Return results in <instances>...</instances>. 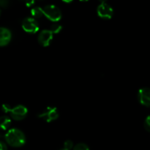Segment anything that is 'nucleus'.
Returning <instances> with one entry per match:
<instances>
[{"mask_svg": "<svg viewBox=\"0 0 150 150\" xmlns=\"http://www.w3.org/2000/svg\"><path fill=\"white\" fill-rule=\"evenodd\" d=\"M7 143L13 147H21L26 143V137L21 130L17 128L10 129L4 136Z\"/></svg>", "mask_w": 150, "mask_h": 150, "instance_id": "f257e3e1", "label": "nucleus"}, {"mask_svg": "<svg viewBox=\"0 0 150 150\" xmlns=\"http://www.w3.org/2000/svg\"><path fill=\"white\" fill-rule=\"evenodd\" d=\"M43 15L53 22H57L61 19L62 12L59 7L54 4L46 5L42 8Z\"/></svg>", "mask_w": 150, "mask_h": 150, "instance_id": "f03ea898", "label": "nucleus"}, {"mask_svg": "<svg viewBox=\"0 0 150 150\" xmlns=\"http://www.w3.org/2000/svg\"><path fill=\"white\" fill-rule=\"evenodd\" d=\"M97 13L99 17L103 19H111L114 15V10L112 7L106 1H101L97 8Z\"/></svg>", "mask_w": 150, "mask_h": 150, "instance_id": "7ed1b4c3", "label": "nucleus"}, {"mask_svg": "<svg viewBox=\"0 0 150 150\" xmlns=\"http://www.w3.org/2000/svg\"><path fill=\"white\" fill-rule=\"evenodd\" d=\"M38 117L43 120L46 122H51L58 118L59 114L55 107L48 106L38 114Z\"/></svg>", "mask_w": 150, "mask_h": 150, "instance_id": "20e7f679", "label": "nucleus"}, {"mask_svg": "<svg viewBox=\"0 0 150 150\" xmlns=\"http://www.w3.org/2000/svg\"><path fill=\"white\" fill-rule=\"evenodd\" d=\"M22 28L25 32L30 34H35L39 30V25L35 18L27 17L22 21Z\"/></svg>", "mask_w": 150, "mask_h": 150, "instance_id": "39448f33", "label": "nucleus"}, {"mask_svg": "<svg viewBox=\"0 0 150 150\" xmlns=\"http://www.w3.org/2000/svg\"><path fill=\"white\" fill-rule=\"evenodd\" d=\"M12 118L17 121L23 120L26 117L28 113L27 108L22 105H18L12 108L10 111Z\"/></svg>", "mask_w": 150, "mask_h": 150, "instance_id": "423d86ee", "label": "nucleus"}, {"mask_svg": "<svg viewBox=\"0 0 150 150\" xmlns=\"http://www.w3.org/2000/svg\"><path fill=\"white\" fill-rule=\"evenodd\" d=\"M53 35L54 34L51 30L43 29L38 36V42L43 47L48 46L53 40Z\"/></svg>", "mask_w": 150, "mask_h": 150, "instance_id": "0eeeda50", "label": "nucleus"}, {"mask_svg": "<svg viewBox=\"0 0 150 150\" xmlns=\"http://www.w3.org/2000/svg\"><path fill=\"white\" fill-rule=\"evenodd\" d=\"M138 99L142 105L146 107H150V89L142 88L139 89L138 93Z\"/></svg>", "mask_w": 150, "mask_h": 150, "instance_id": "6e6552de", "label": "nucleus"}, {"mask_svg": "<svg viewBox=\"0 0 150 150\" xmlns=\"http://www.w3.org/2000/svg\"><path fill=\"white\" fill-rule=\"evenodd\" d=\"M12 33L7 28L0 27V46L7 45L10 42Z\"/></svg>", "mask_w": 150, "mask_h": 150, "instance_id": "1a4fd4ad", "label": "nucleus"}, {"mask_svg": "<svg viewBox=\"0 0 150 150\" xmlns=\"http://www.w3.org/2000/svg\"><path fill=\"white\" fill-rule=\"evenodd\" d=\"M11 125V120L7 116H2L0 117V128L1 130H7Z\"/></svg>", "mask_w": 150, "mask_h": 150, "instance_id": "9d476101", "label": "nucleus"}, {"mask_svg": "<svg viewBox=\"0 0 150 150\" xmlns=\"http://www.w3.org/2000/svg\"><path fill=\"white\" fill-rule=\"evenodd\" d=\"M31 14L34 18H40L42 17L43 15V11H42V8L40 7H35L32 9L31 10Z\"/></svg>", "mask_w": 150, "mask_h": 150, "instance_id": "9b49d317", "label": "nucleus"}, {"mask_svg": "<svg viewBox=\"0 0 150 150\" xmlns=\"http://www.w3.org/2000/svg\"><path fill=\"white\" fill-rule=\"evenodd\" d=\"M62 29V26L59 23H54L51 26V31L53 32V34H57L60 32Z\"/></svg>", "mask_w": 150, "mask_h": 150, "instance_id": "f8f14e48", "label": "nucleus"}, {"mask_svg": "<svg viewBox=\"0 0 150 150\" xmlns=\"http://www.w3.org/2000/svg\"><path fill=\"white\" fill-rule=\"evenodd\" d=\"M73 150H89V148L85 144L79 143L73 147Z\"/></svg>", "mask_w": 150, "mask_h": 150, "instance_id": "ddd939ff", "label": "nucleus"}, {"mask_svg": "<svg viewBox=\"0 0 150 150\" xmlns=\"http://www.w3.org/2000/svg\"><path fill=\"white\" fill-rule=\"evenodd\" d=\"M144 126V128L146 129V131L150 132V115L148 116L145 120Z\"/></svg>", "mask_w": 150, "mask_h": 150, "instance_id": "4468645a", "label": "nucleus"}, {"mask_svg": "<svg viewBox=\"0 0 150 150\" xmlns=\"http://www.w3.org/2000/svg\"><path fill=\"white\" fill-rule=\"evenodd\" d=\"M64 149L70 150L72 149V148H73V142H72V141H70V140H67L64 143Z\"/></svg>", "mask_w": 150, "mask_h": 150, "instance_id": "2eb2a0df", "label": "nucleus"}, {"mask_svg": "<svg viewBox=\"0 0 150 150\" xmlns=\"http://www.w3.org/2000/svg\"><path fill=\"white\" fill-rule=\"evenodd\" d=\"M1 109H2L5 113H7L10 112V110L12 109V108H10V106L8 104H3L2 106H1Z\"/></svg>", "mask_w": 150, "mask_h": 150, "instance_id": "dca6fc26", "label": "nucleus"}, {"mask_svg": "<svg viewBox=\"0 0 150 150\" xmlns=\"http://www.w3.org/2000/svg\"><path fill=\"white\" fill-rule=\"evenodd\" d=\"M9 1L7 0H0V7H7L9 5Z\"/></svg>", "mask_w": 150, "mask_h": 150, "instance_id": "f3484780", "label": "nucleus"}, {"mask_svg": "<svg viewBox=\"0 0 150 150\" xmlns=\"http://www.w3.org/2000/svg\"><path fill=\"white\" fill-rule=\"evenodd\" d=\"M0 150H7V145L2 142H0Z\"/></svg>", "mask_w": 150, "mask_h": 150, "instance_id": "a211bd4d", "label": "nucleus"}, {"mask_svg": "<svg viewBox=\"0 0 150 150\" xmlns=\"http://www.w3.org/2000/svg\"><path fill=\"white\" fill-rule=\"evenodd\" d=\"M35 3V1H29V2H26V6L27 7H29V6L32 5V4H34Z\"/></svg>", "mask_w": 150, "mask_h": 150, "instance_id": "6ab92c4d", "label": "nucleus"}, {"mask_svg": "<svg viewBox=\"0 0 150 150\" xmlns=\"http://www.w3.org/2000/svg\"><path fill=\"white\" fill-rule=\"evenodd\" d=\"M60 150H68V149H64H64H60Z\"/></svg>", "mask_w": 150, "mask_h": 150, "instance_id": "aec40b11", "label": "nucleus"}, {"mask_svg": "<svg viewBox=\"0 0 150 150\" xmlns=\"http://www.w3.org/2000/svg\"><path fill=\"white\" fill-rule=\"evenodd\" d=\"M1 9H0V16H1Z\"/></svg>", "mask_w": 150, "mask_h": 150, "instance_id": "412c9836", "label": "nucleus"}]
</instances>
